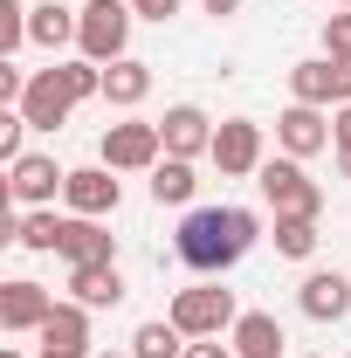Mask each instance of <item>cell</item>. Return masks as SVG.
I'll return each mask as SVG.
<instances>
[{
    "label": "cell",
    "mask_w": 351,
    "mask_h": 358,
    "mask_svg": "<svg viewBox=\"0 0 351 358\" xmlns=\"http://www.w3.org/2000/svg\"><path fill=\"white\" fill-rule=\"evenodd\" d=\"M28 42L69 48V42H76V14H69V7H55V0H48V7H35V14H28Z\"/></svg>",
    "instance_id": "obj_22"
},
{
    "label": "cell",
    "mask_w": 351,
    "mask_h": 358,
    "mask_svg": "<svg viewBox=\"0 0 351 358\" xmlns=\"http://www.w3.org/2000/svg\"><path fill=\"white\" fill-rule=\"evenodd\" d=\"M331 7H351V0H331Z\"/></svg>",
    "instance_id": "obj_34"
},
{
    "label": "cell",
    "mask_w": 351,
    "mask_h": 358,
    "mask_svg": "<svg viewBox=\"0 0 351 358\" xmlns=\"http://www.w3.org/2000/svg\"><path fill=\"white\" fill-rule=\"evenodd\" d=\"M255 186H262V200L282 214V221H317L324 214V186L303 173V159H262V173H255Z\"/></svg>",
    "instance_id": "obj_3"
},
{
    "label": "cell",
    "mask_w": 351,
    "mask_h": 358,
    "mask_svg": "<svg viewBox=\"0 0 351 358\" xmlns=\"http://www.w3.org/2000/svg\"><path fill=\"white\" fill-rule=\"evenodd\" d=\"M227 345H234V358H282V324L268 310H241L234 317V331H227Z\"/></svg>",
    "instance_id": "obj_17"
},
{
    "label": "cell",
    "mask_w": 351,
    "mask_h": 358,
    "mask_svg": "<svg viewBox=\"0 0 351 358\" xmlns=\"http://www.w3.org/2000/svg\"><path fill=\"white\" fill-rule=\"evenodd\" d=\"M331 145L351 152V103H338V117H331Z\"/></svg>",
    "instance_id": "obj_29"
},
{
    "label": "cell",
    "mask_w": 351,
    "mask_h": 358,
    "mask_svg": "<svg viewBox=\"0 0 351 358\" xmlns=\"http://www.w3.org/2000/svg\"><path fill=\"white\" fill-rule=\"evenodd\" d=\"M28 14H35V7H21V0H0V55H14V48L28 42Z\"/></svg>",
    "instance_id": "obj_25"
},
{
    "label": "cell",
    "mask_w": 351,
    "mask_h": 358,
    "mask_svg": "<svg viewBox=\"0 0 351 358\" xmlns=\"http://www.w3.org/2000/svg\"><path fill=\"white\" fill-rule=\"evenodd\" d=\"M48 310H55V296H48L42 282H28V275L0 289V331H42Z\"/></svg>",
    "instance_id": "obj_16"
},
{
    "label": "cell",
    "mask_w": 351,
    "mask_h": 358,
    "mask_svg": "<svg viewBox=\"0 0 351 358\" xmlns=\"http://www.w3.org/2000/svg\"><path fill=\"white\" fill-rule=\"evenodd\" d=\"M324 55L331 62H351V7L345 14H324Z\"/></svg>",
    "instance_id": "obj_26"
},
{
    "label": "cell",
    "mask_w": 351,
    "mask_h": 358,
    "mask_svg": "<svg viewBox=\"0 0 351 358\" xmlns=\"http://www.w3.org/2000/svg\"><path fill=\"white\" fill-rule=\"evenodd\" d=\"M131 358H186V331L173 317H152V324L131 331Z\"/></svg>",
    "instance_id": "obj_21"
},
{
    "label": "cell",
    "mask_w": 351,
    "mask_h": 358,
    "mask_svg": "<svg viewBox=\"0 0 351 358\" xmlns=\"http://www.w3.org/2000/svg\"><path fill=\"white\" fill-rule=\"evenodd\" d=\"M35 345L55 352V358H89V310H83V303H55L48 324L35 331Z\"/></svg>",
    "instance_id": "obj_15"
},
{
    "label": "cell",
    "mask_w": 351,
    "mask_h": 358,
    "mask_svg": "<svg viewBox=\"0 0 351 358\" xmlns=\"http://www.w3.org/2000/svg\"><path fill=\"white\" fill-rule=\"evenodd\" d=\"M62 186H69V173H62L48 152H21V159L7 166V193H14L21 207H48Z\"/></svg>",
    "instance_id": "obj_9"
},
{
    "label": "cell",
    "mask_w": 351,
    "mask_h": 358,
    "mask_svg": "<svg viewBox=\"0 0 351 358\" xmlns=\"http://www.w3.org/2000/svg\"><path fill=\"white\" fill-rule=\"evenodd\" d=\"M42 358H55V352H42Z\"/></svg>",
    "instance_id": "obj_36"
},
{
    "label": "cell",
    "mask_w": 351,
    "mask_h": 358,
    "mask_svg": "<svg viewBox=\"0 0 351 358\" xmlns=\"http://www.w3.org/2000/svg\"><path fill=\"white\" fill-rule=\"evenodd\" d=\"M186 358H234V345H220V338H200V345H186Z\"/></svg>",
    "instance_id": "obj_30"
},
{
    "label": "cell",
    "mask_w": 351,
    "mask_h": 358,
    "mask_svg": "<svg viewBox=\"0 0 351 358\" xmlns=\"http://www.w3.org/2000/svg\"><path fill=\"white\" fill-rule=\"evenodd\" d=\"M55 241H62V221H55L48 207H35V214L21 221V248H35V255H55Z\"/></svg>",
    "instance_id": "obj_24"
},
{
    "label": "cell",
    "mask_w": 351,
    "mask_h": 358,
    "mask_svg": "<svg viewBox=\"0 0 351 358\" xmlns=\"http://www.w3.org/2000/svg\"><path fill=\"white\" fill-rule=\"evenodd\" d=\"M138 7V21H173L179 14V0H131Z\"/></svg>",
    "instance_id": "obj_28"
},
{
    "label": "cell",
    "mask_w": 351,
    "mask_h": 358,
    "mask_svg": "<svg viewBox=\"0 0 351 358\" xmlns=\"http://www.w3.org/2000/svg\"><path fill=\"white\" fill-rule=\"evenodd\" d=\"M76 103H83V96H76V83H69V62H55V69H35V76H28V96H21L14 110H21L35 131H62Z\"/></svg>",
    "instance_id": "obj_5"
},
{
    "label": "cell",
    "mask_w": 351,
    "mask_h": 358,
    "mask_svg": "<svg viewBox=\"0 0 351 358\" xmlns=\"http://www.w3.org/2000/svg\"><path fill=\"white\" fill-rule=\"evenodd\" d=\"M103 358H124V352H103Z\"/></svg>",
    "instance_id": "obj_35"
},
{
    "label": "cell",
    "mask_w": 351,
    "mask_h": 358,
    "mask_svg": "<svg viewBox=\"0 0 351 358\" xmlns=\"http://www.w3.org/2000/svg\"><path fill=\"white\" fill-rule=\"evenodd\" d=\"M193 193H200L193 159H159V166H152V200H159V207H186Z\"/></svg>",
    "instance_id": "obj_20"
},
{
    "label": "cell",
    "mask_w": 351,
    "mask_h": 358,
    "mask_svg": "<svg viewBox=\"0 0 351 358\" xmlns=\"http://www.w3.org/2000/svg\"><path fill=\"white\" fill-rule=\"evenodd\" d=\"M338 173H345V179H351V152H338Z\"/></svg>",
    "instance_id": "obj_32"
},
{
    "label": "cell",
    "mask_w": 351,
    "mask_h": 358,
    "mask_svg": "<svg viewBox=\"0 0 351 358\" xmlns=\"http://www.w3.org/2000/svg\"><path fill=\"white\" fill-rule=\"evenodd\" d=\"M275 145H282L289 159H317V152L331 145V117H324L317 103H289V110L275 117Z\"/></svg>",
    "instance_id": "obj_11"
},
{
    "label": "cell",
    "mask_w": 351,
    "mask_h": 358,
    "mask_svg": "<svg viewBox=\"0 0 351 358\" xmlns=\"http://www.w3.org/2000/svg\"><path fill=\"white\" fill-rule=\"evenodd\" d=\"M220 166V179H255L262 173V124H248V117H227L214 131V152H207Z\"/></svg>",
    "instance_id": "obj_8"
},
{
    "label": "cell",
    "mask_w": 351,
    "mask_h": 358,
    "mask_svg": "<svg viewBox=\"0 0 351 358\" xmlns=\"http://www.w3.org/2000/svg\"><path fill=\"white\" fill-rule=\"evenodd\" d=\"M62 200H69V214H83V221L117 214V179H110V166H76L69 186H62Z\"/></svg>",
    "instance_id": "obj_12"
},
{
    "label": "cell",
    "mask_w": 351,
    "mask_h": 358,
    "mask_svg": "<svg viewBox=\"0 0 351 358\" xmlns=\"http://www.w3.org/2000/svg\"><path fill=\"white\" fill-rule=\"evenodd\" d=\"M159 159H166V131H159V124H110V131H103V166H110V173H152V166H159Z\"/></svg>",
    "instance_id": "obj_6"
},
{
    "label": "cell",
    "mask_w": 351,
    "mask_h": 358,
    "mask_svg": "<svg viewBox=\"0 0 351 358\" xmlns=\"http://www.w3.org/2000/svg\"><path fill=\"white\" fill-rule=\"evenodd\" d=\"M186 331V338H220V331H234V317H241V303H234V289H220V282H193V289H179L173 310H166Z\"/></svg>",
    "instance_id": "obj_4"
},
{
    "label": "cell",
    "mask_w": 351,
    "mask_h": 358,
    "mask_svg": "<svg viewBox=\"0 0 351 358\" xmlns=\"http://www.w3.org/2000/svg\"><path fill=\"white\" fill-rule=\"evenodd\" d=\"M289 96H296V103H317V110L351 103V62H331V55L296 62V69H289Z\"/></svg>",
    "instance_id": "obj_7"
},
{
    "label": "cell",
    "mask_w": 351,
    "mask_h": 358,
    "mask_svg": "<svg viewBox=\"0 0 351 358\" xmlns=\"http://www.w3.org/2000/svg\"><path fill=\"white\" fill-rule=\"evenodd\" d=\"M0 358H21V352H14V345H7V352H0Z\"/></svg>",
    "instance_id": "obj_33"
},
{
    "label": "cell",
    "mask_w": 351,
    "mask_h": 358,
    "mask_svg": "<svg viewBox=\"0 0 351 358\" xmlns=\"http://www.w3.org/2000/svg\"><path fill=\"white\" fill-rule=\"evenodd\" d=\"M255 241H262V214L255 207H193L173 234V255L186 268H200V275H220V268L241 262Z\"/></svg>",
    "instance_id": "obj_1"
},
{
    "label": "cell",
    "mask_w": 351,
    "mask_h": 358,
    "mask_svg": "<svg viewBox=\"0 0 351 358\" xmlns=\"http://www.w3.org/2000/svg\"><path fill=\"white\" fill-rule=\"evenodd\" d=\"M55 255H62L69 268L117 262V234H103V221H83V214H69V221H62V241H55Z\"/></svg>",
    "instance_id": "obj_13"
},
{
    "label": "cell",
    "mask_w": 351,
    "mask_h": 358,
    "mask_svg": "<svg viewBox=\"0 0 351 358\" xmlns=\"http://www.w3.org/2000/svg\"><path fill=\"white\" fill-rule=\"evenodd\" d=\"M28 131H35V124H28L21 110H0V159H7V166L21 159V145H28Z\"/></svg>",
    "instance_id": "obj_27"
},
{
    "label": "cell",
    "mask_w": 351,
    "mask_h": 358,
    "mask_svg": "<svg viewBox=\"0 0 351 358\" xmlns=\"http://www.w3.org/2000/svg\"><path fill=\"white\" fill-rule=\"evenodd\" d=\"M275 255L282 262H310L317 255V221H282L275 214Z\"/></svg>",
    "instance_id": "obj_23"
},
{
    "label": "cell",
    "mask_w": 351,
    "mask_h": 358,
    "mask_svg": "<svg viewBox=\"0 0 351 358\" xmlns=\"http://www.w3.org/2000/svg\"><path fill=\"white\" fill-rule=\"evenodd\" d=\"M69 289H76V303H83V310H117V303H124V275H117V262L69 268Z\"/></svg>",
    "instance_id": "obj_18"
},
{
    "label": "cell",
    "mask_w": 351,
    "mask_h": 358,
    "mask_svg": "<svg viewBox=\"0 0 351 358\" xmlns=\"http://www.w3.org/2000/svg\"><path fill=\"white\" fill-rule=\"evenodd\" d=\"M159 131H166V159H200V152H214V117L200 110V103H173L166 117H159Z\"/></svg>",
    "instance_id": "obj_10"
},
{
    "label": "cell",
    "mask_w": 351,
    "mask_h": 358,
    "mask_svg": "<svg viewBox=\"0 0 351 358\" xmlns=\"http://www.w3.org/2000/svg\"><path fill=\"white\" fill-rule=\"evenodd\" d=\"M145 96H152V62L124 55V62H110V69H103V103H117V110H138Z\"/></svg>",
    "instance_id": "obj_19"
},
{
    "label": "cell",
    "mask_w": 351,
    "mask_h": 358,
    "mask_svg": "<svg viewBox=\"0 0 351 358\" xmlns=\"http://www.w3.org/2000/svg\"><path fill=\"white\" fill-rule=\"evenodd\" d=\"M296 303H303L310 324H338V317L351 310V275H338V268H310L303 289H296Z\"/></svg>",
    "instance_id": "obj_14"
},
{
    "label": "cell",
    "mask_w": 351,
    "mask_h": 358,
    "mask_svg": "<svg viewBox=\"0 0 351 358\" xmlns=\"http://www.w3.org/2000/svg\"><path fill=\"white\" fill-rule=\"evenodd\" d=\"M131 21H138L131 0H89V7H76V48H83V62H103V69L124 62Z\"/></svg>",
    "instance_id": "obj_2"
},
{
    "label": "cell",
    "mask_w": 351,
    "mask_h": 358,
    "mask_svg": "<svg viewBox=\"0 0 351 358\" xmlns=\"http://www.w3.org/2000/svg\"><path fill=\"white\" fill-rule=\"evenodd\" d=\"M200 7H207V14H220V21H227V14H241V0H200Z\"/></svg>",
    "instance_id": "obj_31"
}]
</instances>
